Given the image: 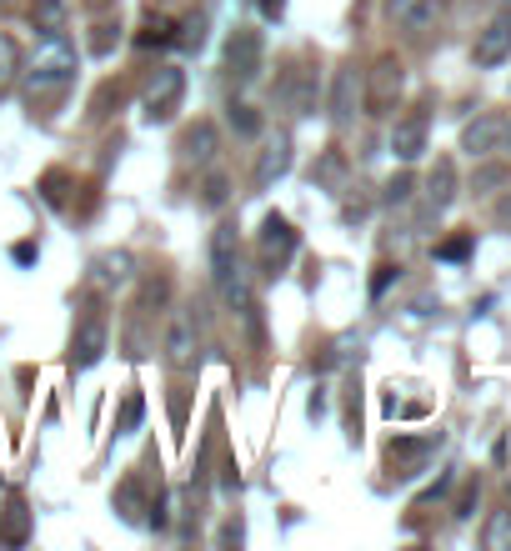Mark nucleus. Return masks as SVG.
<instances>
[{
	"label": "nucleus",
	"mask_w": 511,
	"mask_h": 551,
	"mask_svg": "<svg viewBox=\"0 0 511 551\" xmlns=\"http://www.w3.org/2000/svg\"><path fill=\"white\" fill-rule=\"evenodd\" d=\"M76 66H81L76 46H71L61 31H51V36H41V46H36L31 66H21V71H26V86H31V96H41V91H56V86H66V81L76 76Z\"/></svg>",
	"instance_id": "1"
},
{
	"label": "nucleus",
	"mask_w": 511,
	"mask_h": 551,
	"mask_svg": "<svg viewBox=\"0 0 511 551\" xmlns=\"http://www.w3.org/2000/svg\"><path fill=\"white\" fill-rule=\"evenodd\" d=\"M401 91H406V71H401V61L396 56H381L371 71H366V116H386L396 101H401Z\"/></svg>",
	"instance_id": "2"
},
{
	"label": "nucleus",
	"mask_w": 511,
	"mask_h": 551,
	"mask_svg": "<svg viewBox=\"0 0 511 551\" xmlns=\"http://www.w3.org/2000/svg\"><path fill=\"white\" fill-rule=\"evenodd\" d=\"M261 66H266V41H261V31L236 26V36L226 41V76L241 81V86H251V81L261 76Z\"/></svg>",
	"instance_id": "3"
},
{
	"label": "nucleus",
	"mask_w": 511,
	"mask_h": 551,
	"mask_svg": "<svg viewBox=\"0 0 511 551\" xmlns=\"http://www.w3.org/2000/svg\"><path fill=\"white\" fill-rule=\"evenodd\" d=\"M181 96H186V71H176V66H161V71L151 76L146 96H141V111H146V121H151V126L171 121V116H176V106H181Z\"/></svg>",
	"instance_id": "4"
},
{
	"label": "nucleus",
	"mask_w": 511,
	"mask_h": 551,
	"mask_svg": "<svg viewBox=\"0 0 511 551\" xmlns=\"http://www.w3.org/2000/svg\"><path fill=\"white\" fill-rule=\"evenodd\" d=\"M291 256H296V226L286 216H266L261 221V271L276 276Z\"/></svg>",
	"instance_id": "5"
},
{
	"label": "nucleus",
	"mask_w": 511,
	"mask_h": 551,
	"mask_svg": "<svg viewBox=\"0 0 511 551\" xmlns=\"http://www.w3.org/2000/svg\"><path fill=\"white\" fill-rule=\"evenodd\" d=\"M506 116H496V111H486V116H476V121H466V131H461V151L466 156H476V161H486L501 141H506Z\"/></svg>",
	"instance_id": "6"
},
{
	"label": "nucleus",
	"mask_w": 511,
	"mask_h": 551,
	"mask_svg": "<svg viewBox=\"0 0 511 551\" xmlns=\"http://www.w3.org/2000/svg\"><path fill=\"white\" fill-rule=\"evenodd\" d=\"M511 56V16H501V21H491L481 36H476V46H471V61L481 66V71H491V66H501Z\"/></svg>",
	"instance_id": "7"
},
{
	"label": "nucleus",
	"mask_w": 511,
	"mask_h": 551,
	"mask_svg": "<svg viewBox=\"0 0 511 551\" xmlns=\"http://www.w3.org/2000/svg\"><path fill=\"white\" fill-rule=\"evenodd\" d=\"M106 321L101 316H86L81 326H76V346H71V361H76V371H86V366H96L101 356H106Z\"/></svg>",
	"instance_id": "8"
},
{
	"label": "nucleus",
	"mask_w": 511,
	"mask_h": 551,
	"mask_svg": "<svg viewBox=\"0 0 511 551\" xmlns=\"http://www.w3.org/2000/svg\"><path fill=\"white\" fill-rule=\"evenodd\" d=\"M426 131H431L426 111H416V116L396 121V131H391V156H396V161H416V156L426 151Z\"/></svg>",
	"instance_id": "9"
},
{
	"label": "nucleus",
	"mask_w": 511,
	"mask_h": 551,
	"mask_svg": "<svg viewBox=\"0 0 511 551\" xmlns=\"http://www.w3.org/2000/svg\"><path fill=\"white\" fill-rule=\"evenodd\" d=\"M286 171H291V136L281 131V136H276V141L256 156V191H271Z\"/></svg>",
	"instance_id": "10"
},
{
	"label": "nucleus",
	"mask_w": 511,
	"mask_h": 551,
	"mask_svg": "<svg viewBox=\"0 0 511 551\" xmlns=\"http://www.w3.org/2000/svg\"><path fill=\"white\" fill-rule=\"evenodd\" d=\"M241 266V236H236V221H221L211 231V276H231Z\"/></svg>",
	"instance_id": "11"
},
{
	"label": "nucleus",
	"mask_w": 511,
	"mask_h": 551,
	"mask_svg": "<svg viewBox=\"0 0 511 551\" xmlns=\"http://www.w3.org/2000/svg\"><path fill=\"white\" fill-rule=\"evenodd\" d=\"M451 201H456V166H451V161H436L431 176H426V211L441 216Z\"/></svg>",
	"instance_id": "12"
},
{
	"label": "nucleus",
	"mask_w": 511,
	"mask_h": 551,
	"mask_svg": "<svg viewBox=\"0 0 511 551\" xmlns=\"http://www.w3.org/2000/svg\"><path fill=\"white\" fill-rule=\"evenodd\" d=\"M351 116H356V71L341 66V71H336V86H331V121L346 126Z\"/></svg>",
	"instance_id": "13"
},
{
	"label": "nucleus",
	"mask_w": 511,
	"mask_h": 551,
	"mask_svg": "<svg viewBox=\"0 0 511 551\" xmlns=\"http://www.w3.org/2000/svg\"><path fill=\"white\" fill-rule=\"evenodd\" d=\"M166 351H171L176 366H191V361H196V326H191L186 316L171 321V331H166Z\"/></svg>",
	"instance_id": "14"
},
{
	"label": "nucleus",
	"mask_w": 511,
	"mask_h": 551,
	"mask_svg": "<svg viewBox=\"0 0 511 551\" xmlns=\"http://www.w3.org/2000/svg\"><path fill=\"white\" fill-rule=\"evenodd\" d=\"M66 16H71V6H66V0H31V26H36L41 36L66 31Z\"/></svg>",
	"instance_id": "15"
},
{
	"label": "nucleus",
	"mask_w": 511,
	"mask_h": 551,
	"mask_svg": "<svg viewBox=\"0 0 511 551\" xmlns=\"http://www.w3.org/2000/svg\"><path fill=\"white\" fill-rule=\"evenodd\" d=\"M181 151L196 161V166H206L211 156H216V126L211 121H196L191 131H186V141H181Z\"/></svg>",
	"instance_id": "16"
},
{
	"label": "nucleus",
	"mask_w": 511,
	"mask_h": 551,
	"mask_svg": "<svg viewBox=\"0 0 511 551\" xmlns=\"http://www.w3.org/2000/svg\"><path fill=\"white\" fill-rule=\"evenodd\" d=\"M131 251H106V256H96V281L101 286H126L131 281Z\"/></svg>",
	"instance_id": "17"
},
{
	"label": "nucleus",
	"mask_w": 511,
	"mask_h": 551,
	"mask_svg": "<svg viewBox=\"0 0 511 551\" xmlns=\"http://www.w3.org/2000/svg\"><path fill=\"white\" fill-rule=\"evenodd\" d=\"M26 536H31V511H26L21 496H11V506H6V526H0V541H6V546H26Z\"/></svg>",
	"instance_id": "18"
},
{
	"label": "nucleus",
	"mask_w": 511,
	"mask_h": 551,
	"mask_svg": "<svg viewBox=\"0 0 511 551\" xmlns=\"http://www.w3.org/2000/svg\"><path fill=\"white\" fill-rule=\"evenodd\" d=\"M136 46H176V21L171 16H151L146 26H141V36H136Z\"/></svg>",
	"instance_id": "19"
},
{
	"label": "nucleus",
	"mask_w": 511,
	"mask_h": 551,
	"mask_svg": "<svg viewBox=\"0 0 511 551\" xmlns=\"http://www.w3.org/2000/svg\"><path fill=\"white\" fill-rule=\"evenodd\" d=\"M21 66H26V61H21V46H16L11 36H0V91L21 76Z\"/></svg>",
	"instance_id": "20"
},
{
	"label": "nucleus",
	"mask_w": 511,
	"mask_h": 551,
	"mask_svg": "<svg viewBox=\"0 0 511 551\" xmlns=\"http://www.w3.org/2000/svg\"><path fill=\"white\" fill-rule=\"evenodd\" d=\"M141 416H146V401H141V391H126V401H121V416H116V436H131V431L141 426Z\"/></svg>",
	"instance_id": "21"
},
{
	"label": "nucleus",
	"mask_w": 511,
	"mask_h": 551,
	"mask_svg": "<svg viewBox=\"0 0 511 551\" xmlns=\"http://www.w3.org/2000/svg\"><path fill=\"white\" fill-rule=\"evenodd\" d=\"M176 46H181V51H201V46H206V16L181 21V26H176Z\"/></svg>",
	"instance_id": "22"
},
{
	"label": "nucleus",
	"mask_w": 511,
	"mask_h": 551,
	"mask_svg": "<svg viewBox=\"0 0 511 551\" xmlns=\"http://www.w3.org/2000/svg\"><path fill=\"white\" fill-rule=\"evenodd\" d=\"M231 131H236V136H261V116H256V106L231 101Z\"/></svg>",
	"instance_id": "23"
},
{
	"label": "nucleus",
	"mask_w": 511,
	"mask_h": 551,
	"mask_svg": "<svg viewBox=\"0 0 511 551\" xmlns=\"http://www.w3.org/2000/svg\"><path fill=\"white\" fill-rule=\"evenodd\" d=\"M486 546H491V551H506V546H511V511H496V516L486 521Z\"/></svg>",
	"instance_id": "24"
},
{
	"label": "nucleus",
	"mask_w": 511,
	"mask_h": 551,
	"mask_svg": "<svg viewBox=\"0 0 511 551\" xmlns=\"http://www.w3.org/2000/svg\"><path fill=\"white\" fill-rule=\"evenodd\" d=\"M116 41H121V21H101L96 36H91V51H96V56H111Z\"/></svg>",
	"instance_id": "25"
},
{
	"label": "nucleus",
	"mask_w": 511,
	"mask_h": 551,
	"mask_svg": "<svg viewBox=\"0 0 511 551\" xmlns=\"http://www.w3.org/2000/svg\"><path fill=\"white\" fill-rule=\"evenodd\" d=\"M66 186H71V176H66V171H46V181H41V196H46L51 206H66Z\"/></svg>",
	"instance_id": "26"
},
{
	"label": "nucleus",
	"mask_w": 511,
	"mask_h": 551,
	"mask_svg": "<svg viewBox=\"0 0 511 551\" xmlns=\"http://www.w3.org/2000/svg\"><path fill=\"white\" fill-rule=\"evenodd\" d=\"M226 196H231V181H226L221 171H211L206 186H201V201H206V206H226Z\"/></svg>",
	"instance_id": "27"
},
{
	"label": "nucleus",
	"mask_w": 511,
	"mask_h": 551,
	"mask_svg": "<svg viewBox=\"0 0 511 551\" xmlns=\"http://www.w3.org/2000/svg\"><path fill=\"white\" fill-rule=\"evenodd\" d=\"M411 191H416V181H411V176L401 171V176H391V181H386L381 201H386V206H401V201H411Z\"/></svg>",
	"instance_id": "28"
},
{
	"label": "nucleus",
	"mask_w": 511,
	"mask_h": 551,
	"mask_svg": "<svg viewBox=\"0 0 511 551\" xmlns=\"http://www.w3.org/2000/svg\"><path fill=\"white\" fill-rule=\"evenodd\" d=\"M471 256V236H451L436 246V261H466Z\"/></svg>",
	"instance_id": "29"
},
{
	"label": "nucleus",
	"mask_w": 511,
	"mask_h": 551,
	"mask_svg": "<svg viewBox=\"0 0 511 551\" xmlns=\"http://www.w3.org/2000/svg\"><path fill=\"white\" fill-rule=\"evenodd\" d=\"M116 506H121L126 516H136V511H141V486H136V481H121V491H116Z\"/></svg>",
	"instance_id": "30"
},
{
	"label": "nucleus",
	"mask_w": 511,
	"mask_h": 551,
	"mask_svg": "<svg viewBox=\"0 0 511 551\" xmlns=\"http://www.w3.org/2000/svg\"><path fill=\"white\" fill-rule=\"evenodd\" d=\"M391 281H396V266H376V276H371V296H386Z\"/></svg>",
	"instance_id": "31"
},
{
	"label": "nucleus",
	"mask_w": 511,
	"mask_h": 551,
	"mask_svg": "<svg viewBox=\"0 0 511 551\" xmlns=\"http://www.w3.org/2000/svg\"><path fill=\"white\" fill-rule=\"evenodd\" d=\"M11 256H16L21 266H31V261H41V246H36V241H21V246H16Z\"/></svg>",
	"instance_id": "32"
},
{
	"label": "nucleus",
	"mask_w": 511,
	"mask_h": 551,
	"mask_svg": "<svg viewBox=\"0 0 511 551\" xmlns=\"http://www.w3.org/2000/svg\"><path fill=\"white\" fill-rule=\"evenodd\" d=\"M501 181H506V171H501V166H496V171L486 166V171L476 176V186H481V191H491V186H501Z\"/></svg>",
	"instance_id": "33"
},
{
	"label": "nucleus",
	"mask_w": 511,
	"mask_h": 551,
	"mask_svg": "<svg viewBox=\"0 0 511 551\" xmlns=\"http://www.w3.org/2000/svg\"><path fill=\"white\" fill-rule=\"evenodd\" d=\"M261 16L266 21H281L286 16V0H261Z\"/></svg>",
	"instance_id": "34"
},
{
	"label": "nucleus",
	"mask_w": 511,
	"mask_h": 551,
	"mask_svg": "<svg viewBox=\"0 0 511 551\" xmlns=\"http://www.w3.org/2000/svg\"><path fill=\"white\" fill-rule=\"evenodd\" d=\"M421 6V0H391V16H411Z\"/></svg>",
	"instance_id": "35"
},
{
	"label": "nucleus",
	"mask_w": 511,
	"mask_h": 551,
	"mask_svg": "<svg viewBox=\"0 0 511 551\" xmlns=\"http://www.w3.org/2000/svg\"><path fill=\"white\" fill-rule=\"evenodd\" d=\"M311 416H326V391H321V386L311 391Z\"/></svg>",
	"instance_id": "36"
},
{
	"label": "nucleus",
	"mask_w": 511,
	"mask_h": 551,
	"mask_svg": "<svg viewBox=\"0 0 511 551\" xmlns=\"http://www.w3.org/2000/svg\"><path fill=\"white\" fill-rule=\"evenodd\" d=\"M506 136H511V126H506Z\"/></svg>",
	"instance_id": "37"
}]
</instances>
